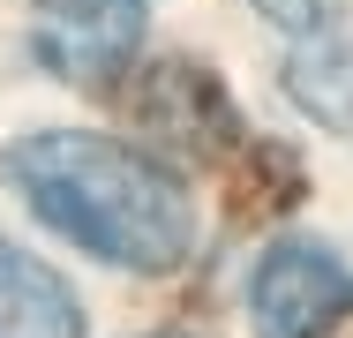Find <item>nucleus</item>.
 <instances>
[{
  "label": "nucleus",
  "instance_id": "obj_1",
  "mask_svg": "<svg viewBox=\"0 0 353 338\" xmlns=\"http://www.w3.org/2000/svg\"><path fill=\"white\" fill-rule=\"evenodd\" d=\"M0 173L53 233H68L75 248H90L121 270L158 278V270H181L196 248V210L181 196V181L128 143L46 128L8 143Z\"/></svg>",
  "mask_w": 353,
  "mask_h": 338
},
{
  "label": "nucleus",
  "instance_id": "obj_2",
  "mask_svg": "<svg viewBox=\"0 0 353 338\" xmlns=\"http://www.w3.org/2000/svg\"><path fill=\"white\" fill-rule=\"evenodd\" d=\"M353 316V270L323 241H271L248 278L256 338H323Z\"/></svg>",
  "mask_w": 353,
  "mask_h": 338
},
{
  "label": "nucleus",
  "instance_id": "obj_3",
  "mask_svg": "<svg viewBox=\"0 0 353 338\" xmlns=\"http://www.w3.org/2000/svg\"><path fill=\"white\" fill-rule=\"evenodd\" d=\"M143 38V0H38L30 8V53L61 83H113Z\"/></svg>",
  "mask_w": 353,
  "mask_h": 338
},
{
  "label": "nucleus",
  "instance_id": "obj_4",
  "mask_svg": "<svg viewBox=\"0 0 353 338\" xmlns=\"http://www.w3.org/2000/svg\"><path fill=\"white\" fill-rule=\"evenodd\" d=\"M0 338H83V301L61 270L0 233Z\"/></svg>",
  "mask_w": 353,
  "mask_h": 338
},
{
  "label": "nucleus",
  "instance_id": "obj_5",
  "mask_svg": "<svg viewBox=\"0 0 353 338\" xmlns=\"http://www.w3.org/2000/svg\"><path fill=\"white\" fill-rule=\"evenodd\" d=\"M256 8L285 30H316V15H323V0H256Z\"/></svg>",
  "mask_w": 353,
  "mask_h": 338
}]
</instances>
